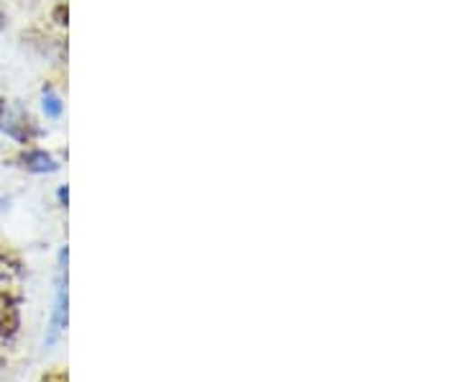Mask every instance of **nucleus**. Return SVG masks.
Masks as SVG:
<instances>
[{"label": "nucleus", "mask_w": 461, "mask_h": 382, "mask_svg": "<svg viewBox=\"0 0 461 382\" xmlns=\"http://www.w3.org/2000/svg\"><path fill=\"white\" fill-rule=\"evenodd\" d=\"M67 250L59 254V283H57V303H54V314H51V326L47 333V347H54L59 341V336L67 329Z\"/></svg>", "instance_id": "obj_1"}, {"label": "nucleus", "mask_w": 461, "mask_h": 382, "mask_svg": "<svg viewBox=\"0 0 461 382\" xmlns=\"http://www.w3.org/2000/svg\"><path fill=\"white\" fill-rule=\"evenodd\" d=\"M0 105H3V103H0Z\"/></svg>", "instance_id": "obj_7"}, {"label": "nucleus", "mask_w": 461, "mask_h": 382, "mask_svg": "<svg viewBox=\"0 0 461 382\" xmlns=\"http://www.w3.org/2000/svg\"><path fill=\"white\" fill-rule=\"evenodd\" d=\"M3 132L8 133V136H14L21 144H29L36 129H33L29 118L21 116V114H14V116H3Z\"/></svg>", "instance_id": "obj_2"}, {"label": "nucleus", "mask_w": 461, "mask_h": 382, "mask_svg": "<svg viewBox=\"0 0 461 382\" xmlns=\"http://www.w3.org/2000/svg\"><path fill=\"white\" fill-rule=\"evenodd\" d=\"M59 200L67 205V187H59Z\"/></svg>", "instance_id": "obj_6"}, {"label": "nucleus", "mask_w": 461, "mask_h": 382, "mask_svg": "<svg viewBox=\"0 0 461 382\" xmlns=\"http://www.w3.org/2000/svg\"><path fill=\"white\" fill-rule=\"evenodd\" d=\"M41 108H44L47 118L62 116V100H59V96H57L54 90H44V96H41Z\"/></svg>", "instance_id": "obj_4"}, {"label": "nucleus", "mask_w": 461, "mask_h": 382, "mask_svg": "<svg viewBox=\"0 0 461 382\" xmlns=\"http://www.w3.org/2000/svg\"><path fill=\"white\" fill-rule=\"evenodd\" d=\"M21 162H23V167L29 169V172H54L57 169V159L51 157V154H47V151H26L23 157H21Z\"/></svg>", "instance_id": "obj_3"}, {"label": "nucleus", "mask_w": 461, "mask_h": 382, "mask_svg": "<svg viewBox=\"0 0 461 382\" xmlns=\"http://www.w3.org/2000/svg\"><path fill=\"white\" fill-rule=\"evenodd\" d=\"M41 382H67V377L65 372H51V375H47Z\"/></svg>", "instance_id": "obj_5"}]
</instances>
